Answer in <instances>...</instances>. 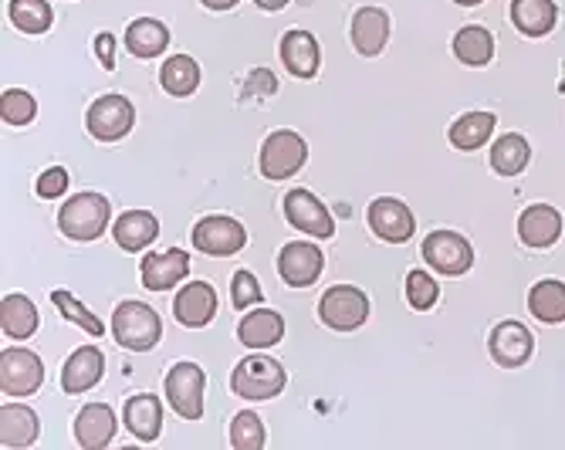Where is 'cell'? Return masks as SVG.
I'll return each mask as SVG.
<instances>
[{"label":"cell","mask_w":565,"mask_h":450,"mask_svg":"<svg viewBox=\"0 0 565 450\" xmlns=\"http://www.w3.org/2000/svg\"><path fill=\"white\" fill-rule=\"evenodd\" d=\"M109 217H113V207L102 193H75L58 211V227L72 240H95L106 234Z\"/></svg>","instance_id":"6da1fadb"},{"label":"cell","mask_w":565,"mask_h":450,"mask_svg":"<svg viewBox=\"0 0 565 450\" xmlns=\"http://www.w3.org/2000/svg\"><path fill=\"white\" fill-rule=\"evenodd\" d=\"M113 332H116V342L129 349V353H149V349L160 342L163 325H160V315L149 306L122 302L113 315Z\"/></svg>","instance_id":"7a4b0ae2"},{"label":"cell","mask_w":565,"mask_h":450,"mask_svg":"<svg viewBox=\"0 0 565 450\" xmlns=\"http://www.w3.org/2000/svg\"><path fill=\"white\" fill-rule=\"evenodd\" d=\"M285 366L271 356H247L234 366L231 389L241 399H271L285 389Z\"/></svg>","instance_id":"3957f363"},{"label":"cell","mask_w":565,"mask_h":450,"mask_svg":"<svg viewBox=\"0 0 565 450\" xmlns=\"http://www.w3.org/2000/svg\"><path fill=\"white\" fill-rule=\"evenodd\" d=\"M420 251H424V261L434 271L447 275V278L468 275L471 265H475V247L468 244L465 234H454V231H434V234H427Z\"/></svg>","instance_id":"277c9868"},{"label":"cell","mask_w":565,"mask_h":450,"mask_svg":"<svg viewBox=\"0 0 565 450\" xmlns=\"http://www.w3.org/2000/svg\"><path fill=\"white\" fill-rule=\"evenodd\" d=\"M319 315L329 329L335 332H352L370 319V298L352 288V285H335L322 294Z\"/></svg>","instance_id":"5b68a950"},{"label":"cell","mask_w":565,"mask_h":450,"mask_svg":"<svg viewBox=\"0 0 565 450\" xmlns=\"http://www.w3.org/2000/svg\"><path fill=\"white\" fill-rule=\"evenodd\" d=\"M132 122H136V109L126 95L95 98V103L88 106V116H85V126L98 142H116V139L129 136Z\"/></svg>","instance_id":"8992f818"},{"label":"cell","mask_w":565,"mask_h":450,"mask_svg":"<svg viewBox=\"0 0 565 450\" xmlns=\"http://www.w3.org/2000/svg\"><path fill=\"white\" fill-rule=\"evenodd\" d=\"M308 160V146L298 132L291 129H278L265 139L262 146V173L268 180H288L295 176Z\"/></svg>","instance_id":"52a82bcc"},{"label":"cell","mask_w":565,"mask_h":450,"mask_svg":"<svg viewBox=\"0 0 565 450\" xmlns=\"http://www.w3.org/2000/svg\"><path fill=\"white\" fill-rule=\"evenodd\" d=\"M203 386H207V376H203L196 363H177L167 373V399L177 410V417L183 420L203 417Z\"/></svg>","instance_id":"ba28073f"},{"label":"cell","mask_w":565,"mask_h":450,"mask_svg":"<svg viewBox=\"0 0 565 450\" xmlns=\"http://www.w3.org/2000/svg\"><path fill=\"white\" fill-rule=\"evenodd\" d=\"M190 237L196 244V251L211 255V258H231V255H237L241 247L247 244L244 227L234 217H221V214L196 221Z\"/></svg>","instance_id":"9c48e42d"},{"label":"cell","mask_w":565,"mask_h":450,"mask_svg":"<svg viewBox=\"0 0 565 450\" xmlns=\"http://www.w3.org/2000/svg\"><path fill=\"white\" fill-rule=\"evenodd\" d=\"M44 383V363L31 349H4L0 356V389L4 396H28Z\"/></svg>","instance_id":"30bf717a"},{"label":"cell","mask_w":565,"mask_h":450,"mask_svg":"<svg viewBox=\"0 0 565 450\" xmlns=\"http://www.w3.org/2000/svg\"><path fill=\"white\" fill-rule=\"evenodd\" d=\"M322 251L316 244H308V240H291L281 247V255H278V275L285 285L291 288H308V285H316L319 275H322Z\"/></svg>","instance_id":"8fae6325"},{"label":"cell","mask_w":565,"mask_h":450,"mask_svg":"<svg viewBox=\"0 0 565 450\" xmlns=\"http://www.w3.org/2000/svg\"><path fill=\"white\" fill-rule=\"evenodd\" d=\"M285 217L301 234H312V237H332L335 234L332 214L322 207V200L308 190H291L285 196Z\"/></svg>","instance_id":"7c38bea8"},{"label":"cell","mask_w":565,"mask_h":450,"mask_svg":"<svg viewBox=\"0 0 565 450\" xmlns=\"http://www.w3.org/2000/svg\"><path fill=\"white\" fill-rule=\"evenodd\" d=\"M488 349H491V360L501 366V369H519L529 363L532 349H535V339L532 332L522 325V322H501L494 325L491 339H488Z\"/></svg>","instance_id":"4fadbf2b"},{"label":"cell","mask_w":565,"mask_h":450,"mask_svg":"<svg viewBox=\"0 0 565 450\" xmlns=\"http://www.w3.org/2000/svg\"><path fill=\"white\" fill-rule=\"evenodd\" d=\"M370 227L376 237L390 240V244H403L414 237V211H409L403 200L396 196H376L373 204H370Z\"/></svg>","instance_id":"5bb4252c"},{"label":"cell","mask_w":565,"mask_h":450,"mask_svg":"<svg viewBox=\"0 0 565 450\" xmlns=\"http://www.w3.org/2000/svg\"><path fill=\"white\" fill-rule=\"evenodd\" d=\"M173 315L186 329H203L217 315V291L207 281H190L173 298Z\"/></svg>","instance_id":"9a60e30c"},{"label":"cell","mask_w":565,"mask_h":450,"mask_svg":"<svg viewBox=\"0 0 565 450\" xmlns=\"http://www.w3.org/2000/svg\"><path fill=\"white\" fill-rule=\"evenodd\" d=\"M352 47L363 58H376L383 47H386V38H390V14L380 11V8H359L352 14Z\"/></svg>","instance_id":"2e32d148"},{"label":"cell","mask_w":565,"mask_h":450,"mask_svg":"<svg viewBox=\"0 0 565 450\" xmlns=\"http://www.w3.org/2000/svg\"><path fill=\"white\" fill-rule=\"evenodd\" d=\"M139 275L149 291H167V288H177L190 275V258L180 247H170L163 255H146Z\"/></svg>","instance_id":"e0dca14e"},{"label":"cell","mask_w":565,"mask_h":450,"mask_svg":"<svg viewBox=\"0 0 565 450\" xmlns=\"http://www.w3.org/2000/svg\"><path fill=\"white\" fill-rule=\"evenodd\" d=\"M102 373H106V360H102V353L95 345H82L62 366V389L68 396H78V393L92 389L102 379Z\"/></svg>","instance_id":"ac0fdd59"},{"label":"cell","mask_w":565,"mask_h":450,"mask_svg":"<svg viewBox=\"0 0 565 450\" xmlns=\"http://www.w3.org/2000/svg\"><path fill=\"white\" fill-rule=\"evenodd\" d=\"M122 424L129 427V433L142 443L157 440L160 430H163V404L157 396L149 393H139V396H129L126 399V410H122Z\"/></svg>","instance_id":"d6986e66"},{"label":"cell","mask_w":565,"mask_h":450,"mask_svg":"<svg viewBox=\"0 0 565 450\" xmlns=\"http://www.w3.org/2000/svg\"><path fill=\"white\" fill-rule=\"evenodd\" d=\"M116 437V414L106 404H88L85 410H78L75 417V440L85 450H102L109 447Z\"/></svg>","instance_id":"ffe728a7"},{"label":"cell","mask_w":565,"mask_h":450,"mask_svg":"<svg viewBox=\"0 0 565 450\" xmlns=\"http://www.w3.org/2000/svg\"><path fill=\"white\" fill-rule=\"evenodd\" d=\"M558 234H562V217H558L555 207L532 204V207L522 211V217H519V237H522V244H529V247H535V251H542V247H552L558 240Z\"/></svg>","instance_id":"44dd1931"},{"label":"cell","mask_w":565,"mask_h":450,"mask_svg":"<svg viewBox=\"0 0 565 450\" xmlns=\"http://www.w3.org/2000/svg\"><path fill=\"white\" fill-rule=\"evenodd\" d=\"M319 44L308 31H288L281 38V65L295 75V78H316L319 75Z\"/></svg>","instance_id":"7402d4cb"},{"label":"cell","mask_w":565,"mask_h":450,"mask_svg":"<svg viewBox=\"0 0 565 450\" xmlns=\"http://www.w3.org/2000/svg\"><path fill=\"white\" fill-rule=\"evenodd\" d=\"M281 335H285V319L271 309H254L237 325V339L247 349H271L281 342Z\"/></svg>","instance_id":"603a6c76"},{"label":"cell","mask_w":565,"mask_h":450,"mask_svg":"<svg viewBox=\"0 0 565 450\" xmlns=\"http://www.w3.org/2000/svg\"><path fill=\"white\" fill-rule=\"evenodd\" d=\"M41 437V420L24 404H4L0 410V443L4 447H31Z\"/></svg>","instance_id":"cb8c5ba5"},{"label":"cell","mask_w":565,"mask_h":450,"mask_svg":"<svg viewBox=\"0 0 565 450\" xmlns=\"http://www.w3.org/2000/svg\"><path fill=\"white\" fill-rule=\"evenodd\" d=\"M558 21V8L552 0H511V24L525 38H545Z\"/></svg>","instance_id":"d4e9b609"},{"label":"cell","mask_w":565,"mask_h":450,"mask_svg":"<svg viewBox=\"0 0 565 450\" xmlns=\"http://www.w3.org/2000/svg\"><path fill=\"white\" fill-rule=\"evenodd\" d=\"M167 44H170V28L157 18H139L126 31V47L136 58H157L167 52Z\"/></svg>","instance_id":"484cf974"},{"label":"cell","mask_w":565,"mask_h":450,"mask_svg":"<svg viewBox=\"0 0 565 450\" xmlns=\"http://www.w3.org/2000/svg\"><path fill=\"white\" fill-rule=\"evenodd\" d=\"M160 237V221L152 217L149 211H126L119 221H116V244L122 251H142L152 240Z\"/></svg>","instance_id":"4316f807"},{"label":"cell","mask_w":565,"mask_h":450,"mask_svg":"<svg viewBox=\"0 0 565 450\" xmlns=\"http://www.w3.org/2000/svg\"><path fill=\"white\" fill-rule=\"evenodd\" d=\"M454 55L468 68H484L494 58V38L481 24H468L454 34Z\"/></svg>","instance_id":"83f0119b"},{"label":"cell","mask_w":565,"mask_h":450,"mask_svg":"<svg viewBox=\"0 0 565 450\" xmlns=\"http://www.w3.org/2000/svg\"><path fill=\"white\" fill-rule=\"evenodd\" d=\"M529 160H532V146L519 132H504L491 146V170L501 176H519L529 167Z\"/></svg>","instance_id":"f1b7e54d"},{"label":"cell","mask_w":565,"mask_h":450,"mask_svg":"<svg viewBox=\"0 0 565 450\" xmlns=\"http://www.w3.org/2000/svg\"><path fill=\"white\" fill-rule=\"evenodd\" d=\"M38 309L28 294H4L0 302V325H4V335L11 339H31L38 332Z\"/></svg>","instance_id":"f546056e"},{"label":"cell","mask_w":565,"mask_h":450,"mask_svg":"<svg viewBox=\"0 0 565 450\" xmlns=\"http://www.w3.org/2000/svg\"><path fill=\"white\" fill-rule=\"evenodd\" d=\"M529 312H532L539 322H545V325L565 322V285L555 281V278L539 281V285L529 291Z\"/></svg>","instance_id":"4dcf8cb0"},{"label":"cell","mask_w":565,"mask_h":450,"mask_svg":"<svg viewBox=\"0 0 565 450\" xmlns=\"http://www.w3.org/2000/svg\"><path fill=\"white\" fill-rule=\"evenodd\" d=\"M494 126L498 122H494L491 113H468V116H460L450 126V146L465 149V153H471V149H481L491 139Z\"/></svg>","instance_id":"1f68e13d"},{"label":"cell","mask_w":565,"mask_h":450,"mask_svg":"<svg viewBox=\"0 0 565 450\" xmlns=\"http://www.w3.org/2000/svg\"><path fill=\"white\" fill-rule=\"evenodd\" d=\"M160 85L177 95V98H186L196 92L200 85V65L190 58V55H173L163 68H160Z\"/></svg>","instance_id":"d6a6232c"},{"label":"cell","mask_w":565,"mask_h":450,"mask_svg":"<svg viewBox=\"0 0 565 450\" xmlns=\"http://www.w3.org/2000/svg\"><path fill=\"white\" fill-rule=\"evenodd\" d=\"M55 21L47 0H11V24L24 34H44Z\"/></svg>","instance_id":"836d02e7"},{"label":"cell","mask_w":565,"mask_h":450,"mask_svg":"<svg viewBox=\"0 0 565 450\" xmlns=\"http://www.w3.org/2000/svg\"><path fill=\"white\" fill-rule=\"evenodd\" d=\"M51 302H55V309L65 315V319H72L75 325H82L92 339H98L102 335V322L78 302V298L72 294V291H65V288H55V291H51Z\"/></svg>","instance_id":"e575fe53"},{"label":"cell","mask_w":565,"mask_h":450,"mask_svg":"<svg viewBox=\"0 0 565 450\" xmlns=\"http://www.w3.org/2000/svg\"><path fill=\"white\" fill-rule=\"evenodd\" d=\"M231 443L234 450H262L265 447V424L258 414H237L234 424H231Z\"/></svg>","instance_id":"d590c367"},{"label":"cell","mask_w":565,"mask_h":450,"mask_svg":"<svg viewBox=\"0 0 565 450\" xmlns=\"http://www.w3.org/2000/svg\"><path fill=\"white\" fill-rule=\"evenodd\" d=\"M440 298V285L427 275V271H409L406 275V302L414 306L417 312H427L437 306Z\"/></svg>","instance_id":"8d00e7d4"},{"label":"cell","mask_w":565,"mask_h":450,"mask_svg":"<svg viewBox=\"0 0 565 450\" xmlns=\"http://www.w3.org/2000/svg\"><path fill=\"white\" fill-rule=\"evenodd\" d=\"M0 113H4V122L8 126H28L38 116V103H34V95H28L24 88H8Z\"/></svg>","instance_id":"74e56055"},{"label":"cell","mask_w":565,"mask_h":450,"mask_svg":"<svg viewBox=\"0 0 565 450\" xmlns=\"http://www.w3.org/2000/svg\"><path fill=\"white\" fill-rule=\"evenodd\" d=\"M231 298H234V309L247 312L250 306H258V302H262L265 291H262L258 278H254L250 271H237L234 281H231Z\"/></svg>","instance_id":"f35d334b"},{"label":"cell","mask_w":565,"mask_h":450,"mask_svg":"<svg viewBox=\"0 0 565 450\" xmlns=\"http://www.w3.org/2000/svg\"><path fill=\"white\" fill-rule=\"evenodd\" d=\"M34 190H38V196H44V200H55V196H62V193L68 190V173H65L62 167H51V170H44V173L38 176Z\"/></svg>","instance_id":"ab89813d"},{"label":"cell","mask_w":565,"mask_h":450,"mask_svg":"<svg viewBox=\"0 0 565 450\" xmlns=\"http://www.w3.org/2000/svg\"><path fill=\"white\" fill-rule=\"evenodd\" d=\"M278 92V82L268 68H254L244 82V98H271Z\"/></svg>","instance_id":"60d3db41"},{"label":"cell","mask_w":565,"mask_h":450,"mask_svg":"<svg viewBox=\"0 0 565 450\" xmlns=\"http://www.w3.org/2000/svg\"><path fill=\"white\" fill-rule=\"evenodd\" d=\"M113 44H116V38L113 34H98V58H102V65L106 68H116V58H113Z\"/></svg>","instance_id":"b9f144b4"},{"label":"cell","mask_w":565,"mask_h":450,"mask_svg":"<svg viewBox=\"0 0 565 450\" xmlns=\"http://www.w3.org/2000/svg\"><path fill=\"white\" fill-rule=\"evenodd\" d=\"M203 8H211V11H231L237 0H200Z\"/></svg>","instance_id":"7bdbcfd3"},{"label":"cell","mask_w":565,"mask_h":450,"mask_svg":"<svg viewBox=\"0 0 565 450\" xmlns=\"http://www.w3.org/2000/svg\"><path fill=\"white\" fill-rule=\"evenodd\" d=\"M262 11H281V8H288V0H254Z\"/></svg>","instance_id":"ee69618b"},{"label":"cell","mask_w":565,"mask_h":450,"mask_svg":"<svg viewBox=\"0 0 565 450\" xmlns=\"http://www.w3.org/2000/svg\"><path fill=\"white\" fill-rule=\"evenodd\" d=\"M454 4H460V8H475V4H481V0H454Z\"/></svg>","instance_id":"f6af8a7d"},{"label":"cell","mask_w":565,"mask_h":450,"mask_svg":"<svg viewBox=\"0 0 565 450\" xmlns=\"http://www.w3.org/2000/svg\"><path fill=\"white\" fill-rule=\"evenodd\" d=\"M562 72H565V65H562ZM558 88H562V92H565V75H562V85H558Z\"/></svg>","instance_id":"bcb514c9"}]
</instances>
